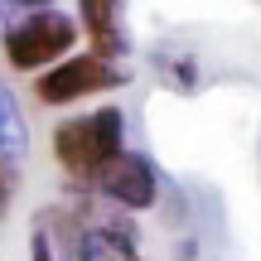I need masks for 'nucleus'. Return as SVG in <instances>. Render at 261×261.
Here are the masks:
<instances>
[{"mask_svg": "<svg viewBox=\"0 0 261 261\" xmlns=\"http://www.w3.org/2000/svg\"><path fill=\"white\" fill-rule=\"evenodd\" d=\"M116 150H126V112L121 107H97V112L68 116V121L54 126V160L73 189H87L92 174Z\"/></svg>", "mask_w": 261, "mask_h": 261, "instance_id": "f257e3e1", "label": "nucleus"}, {"mask_svg": "<svg viewBox=\"0 0 261 261\" xmlns=\"http://www.w3.org/2000/svg\"><path fill=\"white\" fill-rule=\"evenodd\" d=\"M77 19L63 15V10H29V15H19L15 24H5V34H0V54H5V63L15 68V73H44V68H54L58 58H68L77 48Z\"/></svg>", "mask_w": 261, "mask_h": 261, "instance_id": "f03ea898", "label": "nucleus"}, {"mask_svg": "<svg viewBox=\"0 0 261 261\" xmlns=\"http://www.w3.org/2000/svg\"><path fill=\"white\" fill-rule=\"evenodd\" d=\"M116 87H126L121 63L97 58V54H68L54 68L34 73V102L39 107H68V102H83V97H97V92H116Z\"/></svg>", "mask_w": 261, "mask_h": 261, "instance_id": "7ed1b4c3", "label": "nucleus"}, {"mask_svg": "<svg viewBox=\"0 0 261 261\" xmlns=\"http://www.w3.org/2000/svg\"><path fill=\"white\" fill-rule=\"evenodd\" d=\"M92 198H107L116 213H150L160 203V169L140 150H116L87 184Z\"/></svg>", "mask_w": 261, "mask_h": 261, "instance_id": "20e7f679", "label": "nucleus"}, {"mask_svg": "<svg viewBox=\"0 0 261 261\" xmlns=\"http://www.w3.org/2000/svg\"><path fill=\"white\" fill-rule=\"evenodd\" d=\"M10 5H24V10H39V5H54V0H10Z\"/></svg>", "mask_w": 261, "mask_h": 261, "instance_id": "f8f14e48", "label": "nucleus"}, {"mask_svg": "<svg viewBox=\"0 0 261 261\" xmlns=\"http://www.w3.org/2000/svg\"><path fill=\"white\" fill-rule=\"evenodd\" d=\"M0 155L5 160H24L29 155V121L19 112L15 92L0 83Z\"/></svg>", "mask_w": 261, "mask_h": 261, "instance_id": "0eeeda50", "label": "nucleus"}, {"mask_svg": "<svg viewBox=\"0 0 261 261\" xmlns=\"http://www.w3.org/2000/svg\"><path fill=\"white\" fill-rule=\"evenodd\" d=\"M77 34H87L97 58L121 63L130 54L126 29H121V0H77Z\"/></svg>", "mask_w": 261, "mask_h": 261, "instance_id": "423d86ee", "label": "nucleus"}, {"mask_svg": "<svg viewBox=\"0 0 261 261\" xmlns=\"http://www.w3.org/2000/svg\"><path fill=\"white\" fill-rule=\"evenodd\" d=\"M194 252H198V242H179V256L174 261H194Z\"/></svg>", "mask_w": 261, "mask_h": 261, "instance_id": "9b49d317", "label": "nucleus"}, {"mask_svg": "<svg viewBox=\"0 0 261 261\" xmlns=\"http://www.w3.org/2000/svg\"><path fill=\"white\" fill-rule=\"evenodd\" d=\"M68 261H145L140 256V232L126 213L116 218H92V223L77 232L73 256Z\"/></svg>", "mask_w": 261, "mask_h": 261, "instance_id": "39448f33", "label": "nucleus"}, {"mask_svg": "<svg viewBox=\"0 0 261 261\" xmlns=\"http://www.w3.org/2000/svg\"><path fill=\"white\" fill-rule=\"evenodd\" d=\"M29 261H58V252H54V242H48L44 227H34V232H29Z\"/></svg>", "mask_w": 261, "mask_h": 261, "instance_id": "9d476101", "label": "nucleus"}, {"mask_svg": "<svg viewBox=\"0 0 261 261\" xmlns=\"http://www.w3.org/2000/svg\"><path fill=\"white\" fill-rule=\"evenodd\" d=\"M165 77H169V87H179V92H194L198 87V63L189 54H179V58H165Z\"/></svg>", "mask_w": 261, "mask_h": 261, "instance_id": "6e6552de", "label": "nucleus"}, {"mask_svg": "<svg viewBox=\"0 0 261 261\" xmlns=\"http://www.w3.org/2000/svg\"><path fill=\"white\" fill-rule=\"evenodd\" d=\"M15 194H19V165L0 155V218H10V208H15Z\"/></svg>", "mask_w": 261, "mask_h": 261, "instance_id": "1a4fd4ad", "label": "nucleus"}]
</instances>
